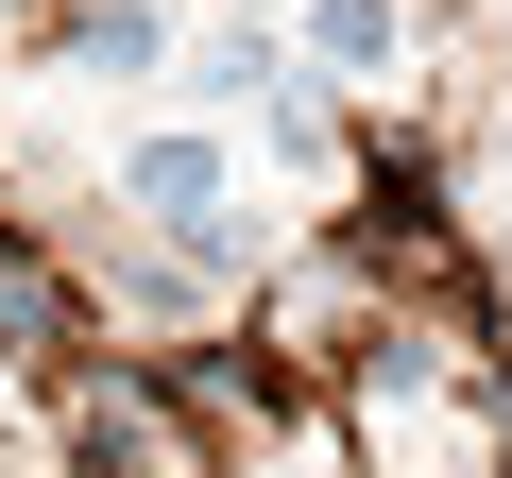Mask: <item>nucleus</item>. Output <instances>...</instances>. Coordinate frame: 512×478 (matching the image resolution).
<instances>
[{
    "mask_svg": "<svg viewBox=\"0 0 512 478\" xmlns=\"http://www.w3.org/2000/svg\"><path fill=\"white\" fill-rule=\"evenodd\" d=\"M120 205H137L154 239H205V222L239 205V154H222V120H154V137H120Z\"/></svg>",
    "mask_w": 512,
    "mask_h": 478,
    "instance_id": "nucleus-1",
    "label": "nucleus"
},
{
    "mask_svg": "<svg viewBox=\"0 0 512 478\" xmlns=\"http://www.w3.org/2000/svg\"><path fill=\"white\" fill-rule=\"evenodd\" d=\"M291 52L325 86H393L410 69V0H291Z\"/></svg>",
    "mask_w": 512,
    "mask_h": 478,
    "instance_id": "nucleus-2",
    "label": "nucleus"
},
{
    "mask_svg": "<svg viewBox=\"0 0 512 478\" xmlns=\"http://www.w3.org/2000/svg\"><path fill=\"white\" fill-rule=\"evenodd\" d=\"M274 86H291V52H274V18H222V35L188 52V103H205V120H256Z\"/></svg>",
    "mask_w": 512,
    "mask_h": 478,
    "instance_id": "nucleus-3",
    "label": "nucleus"
},
{
    "mask_svg": "<svg viewBox=\"0 0 512 478\" xmlns=\"http://www.w3.org/2000/svg\"><path fill=\"white\" fill-rule=\"evenodd\" d=\"M69 69L154 86V69H171V0H86V18H69Z\"/></svg>",
    "mask_w": 512,
    "mask_h": 478,
    "instance_id": "nucleus-4",
    "label": "nucleus"
},
{
    "mask_svg": "<svg viewBox=\"0 0 512 478\" xmlns=\"http://www.w3.org/2000/svg\"><path fill=\"white\" fill-rule=\"evenodd\" d=\"M256 154H274V171H325V103L274 86V103H256Z\"/></svg>",
    "mask_w": 512,
    "mask_h": 478,
    "instance_id": "nucleus-5",
    "label": "nucleus"
},
{
    "mask_svg": "<svg viewBox=\"0 0 512 478\" xmlns=\"http://www.w3.org/2000/svg\"><path fill=\"white\" fill-rule=\"evenodd\" d=\"M444 393V342H376V410H427Z\"/></svg>",
    "mask_w": 512,
    "mask_h": 478,
    "instance_id": "nucleus-6",
    "label": "nucleus"
},
{
    "mask_svg": "<svg viewBox=\"0 0 512 478\" xmlns=\"http://www.w3.org/2000/svg\"><path fill=\"white\" fill-rule=\"evenodd\" d=\"M495 171H512V103H495Z\"/></svg>",
    "mask_w": 512,
    "mask_h": 478,
    "instance_id": "nucleus-7",
    "label": "nucleus"
}]
</instances>
